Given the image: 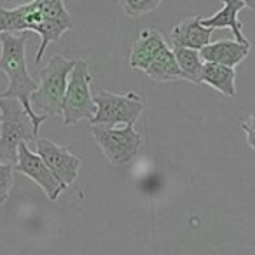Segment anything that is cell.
<instances>
[{
  "instance_id": "6da1fadb",
  "label": "cell",
  "mask_w": 255,
  "mask_h": 255,
  "mask_svg": "<svg viewBox=\"0 0 255 255\" xmlns=\"http://www.w3.org/2000/svg\"><path fill=\"white\" fill-rule=\"evenodd\" d=\"M26 33H2L0 35V70L9 79L7 88L2 91L0 98L16 100L21 103L25 112L32 121L33 133L39 135V128L47 117L33 114L30 107V96L37 89V82L32 79L26 68L25 54Z\"/></svg>"
},
{
  "instance_id": "7a4b0ae2",
  "label": "cell",
  "mask_w": 255,
  "mask_h": 255,
  "mask_svg": "<svg viewBox=\"0 0 255 255\" xmlns=\"http://www.w3.org/2000/svg\"><path fill=\"white\" fill-rule=\"evenodd\" d=\"M74 63V60H67L61 54H56L47 61L46 67L40 70V82L30 96L33 114L44 117L61 116L63 96Z\"/></svg>"
},
{
  "instance_id": "3957f363",
  "label": "cell",
  "mask_w": 255,
  "mask_h": 255,
  "mask_svg": "<svg viewBox=\"0 0 255 255\" xmlns=\"http://www.w3.org/2000/svg\"><path fill=\"white\" fill-rule=\"evenodd\" d=\"M32 121L16 100L0 98V163L16 164L19 143L35 140Z\"/></svg>"
},
{
  "instance_id": "277c9868",
  "label": "cell",
  "mask_w": 255,
  "mask_h": 255,
  "mask_svg": "<svg viewBox=\"0 0 255 255\" xmlns=\"http://www.w3.org/2000/svg\"><path fill=\"white\" fill-rule=\"evenodd\" d=\"M91 70L84 60H75L74 68L68 75L67 91L61 105V117L67 126L77 124L81 121H91L95 117L96 107L91 96Z\"/></svg>"
},
{
  "instance_id": "5b68a950",
  "label": "cell",
  "mask_w": 255,
  "mask_h": 255,
  "mask_svg": "<svg viewBox=\"0 0 255 255\" xmlns=\"http://www.w3.org/2000/svg\"><path fill=\"white\" fill-rule=\"evenodd\" d=\"M96 107L95 117L89 123L91 126L116 128L117 124L135 126L136 119L143 110V98L136 93H112L98 91L93 96Z\"/></svg>"
},
{
  "instance_id": "8992f818",
  "label": "cell",
  "mask_w": 255,
  "mask_h": 255,
  "mask_svg": "<svg viewBox=\"0 0 255 255\" xmlns=\"http://www.w3.org/2000/svg\"><path fill=\"white\" fill-rule=\"evenodd\" d=\"M91 133L103 156L116 166H124L129 163L138 154L143 143L142 135L136 131L135 126H91Z\"/></svg>"
},
{
  "instance_id": "52a82bcc",
  "label": "cell",
  "mask_w": 255,
  "mask_h": 255,
  "mask_svg": "<svg viewBox=\"0 0 255 255\" xmlns=\"http://www.w3.org/2000/svg\"><path fill=\"white\" fill-rule=\"evenodd\" d=\"M39 7L42 12V21L33 30V33L40 37V46L35 56L37 63L42 60L46 47L51 42L60 40V37L74 26V19L70 12L65 9V2L61 0H39Z\"/></svg>"
},
{
  "instance_id": "ba28073f",
  "label": "cell",
  "mask_w": 255,
  "mask_h": 255,
  "mask_svg": "<svg viewBox=\"0 0 255 255\" xmlns=\"http://www.w3.org/2000/svg\"><path fill=\"white\" fill-rule=\"evenodd\" d=\"M35 154L44 161V164L49 168L53 177L60 182L63 189H67L77 180L79 171H81V159L75 154H72L70 149L58 145L49 138H39Z\"/></svg>"
},
{
  "instance_id": "9c48e42d",
  "label": "cell",
  "mask_w": 255,
  "mask_h": 255,
  "mask_svg": "<svg viewBox=\"0 0 255 255\" xmlns=\"http://www.w3.org/2000/svg\"><path fill=\"white\" fill-rule=\"evenodd\" d=\"M26 175L28 178H32L44 192L46 196L54 201L60 198V194L65 191L60 185V182L53 177V173L49 171V168L44 164V161L37 156L35 152L30 150V147L26 143H19L18 145V156H16V164H14V173Z\"/></svg>"
},
{
  "instance_id": "30bf717a",
  "label": "cell",
  "mask_w": 255,
  "mask_h": 255,
  "mask_svg": "<svg viewBox=\"0 0 255 255\" xmlns=\"http://www.w3.org/2000/svg\"><path fill=\"white\" fill-rule=\"evenodd\" d=\"M243 7H254V2H250V0H224L220 11H217L210 18H201V25L212 30L229 28L234 35V42L250 47V42L241 30L243 23L238 19V14Z\"/></svg>"
},
{
  "instance_id": "8fae6325",
  "label": "cell",
  "mask_w": 255,
  "mask_h": 255,
  "mask_svg": "<svg viewBox=\"0 0 255 255\" xmlns=\"http://www.w3.org/2000/svg\"><path fill=\"white\" fill-rule=\"evenodd\" d=\"M213 30L201 25V16H191L180 21L171 32V47L201 51L212 42Z\"/></svg>"
},
{
  "instance_id": "7c38bea8",
  "label": "cell",
  "mask_w": 255,
  "mask_h": 255,
  "mask_svg": "<svg viewBox=\"0 0 255 255\" xmlns=\"http://www.w3.org/2000/svg\"><path fill=\"white\" fill-rule=\"evenodd\" d=\"M168 47L166 40L163 39L157 30L145 28L140 32V37L136 39V42L133 44L131 53H129V67L131 68H140L145 72V68L159 56L161 51H164Z\"/></svg>"
},
{
  "instance_id": "4fadbf2b",
  "label": "cell",
  "mask_w": 255,
  "mask_h": 255,
  "mask_svg": "<svg viewBox=\"0 0 255 255\" xmlns=\"http://www.w3.org/2000/svg\"><path fill=\"white\" fill-rule=\"evenodd\" d=\"M248 53H250V47L241 46L234 40H217V42H210L208 46L203 47L199 51V58L205 63H215L227 68H234L248 56Z\"/></svg>"
},
{
  "instance_id": "5bb4252c",
  "label": "cell",
  "mask_w": 255,
  "mask_h": 255,
  "mask_svg": "<svg viewBox=\"0 0 255 255\" xmlns=\"http://www.w3.org/2000/svg\"><path fill=\"white\" fill-rule=\"evenodd\" d=\"M201 82L217 89L224 96H229V98L236 96V72H234V68H227L215 63H203Z\"/></svg>"
},
{
  "instance_id": "9a60e30c",
  "label": "cell",
  "mask_w": 255,
  "mask_h": 255,
  "mask_svg": "<svg viewBox=\"0 0 255 255\" xmlns=\"http://www.w3.org/2000/svg\"><path fill=\"white\" fill-rule=\"evenodd\" d=\"M145 74L154 82H171V81H182L184 79L177 61H175L173 51H171L170 46L164 51H161L159 56L145 68Z\"/></svg>"
},
{
  "instance_id": "2e32d148",
  "label": "cell",
  "mask_w": 255,
  "mask_h": 255,
  "mask_svg": "<svg viewBox=\"0 0 255 255\" xmlns=\"http://www.w3.org/2000/svg\"><path fill=\"white\" fill-rule=\"evenodd\" d=\"M171 51H173L175 61H177L178 68H180L185 81L194 82V84H201L203 61H201V58H199L198 51L184 49V47H171Z\"/></svg>"
},
{
  "instance_id": "e0dca14e",
  "label": "cell",
  "mask_w": 255,
  "mask_h": 255,
  "mask_svg": "<svg viewBox=\"0 0 255 255\" xmlns=\"http://www.w3.org/2000/svg\"><path fill=\"white\" fill-rule=\"evenodd\" d=\"M159 5H161L159 0H126V2H123L124 14L129 16V18H136V16L152 12Z\"/></svg>"
},
{
  "instance_id": "ac0fdd59",
  "label": "cell",
  "mask_w": 255,
  "mask_h": 255,
  "mask_svg": "<svg viewBox=\"0 0 255 255\" xmlns=\"http://www.w3.org/2000/svg\"><path fill=\"white\" fill-rule=\"evenodd\" d=\"M12 182H14V166L7 163H0V205L9 199Z\"/></svg>"
},
{
  "instance_id": "d6986e66",
  "label": "cell",
  "mask_w": 255,
  "mask_h": 255,
  "mask_svg": "<svg viewBox=\"0 0 255 255\" xmlns=\"http://www.w3.org/2000/svg\"><path fill=\"white\" fill-rule=\"evenodd\" d=\"M254 114H248L247 117H241L240 119V128L245 131V135H247V142H248V147L250 149H254Z\"/></svg>"
}]
</instances>
